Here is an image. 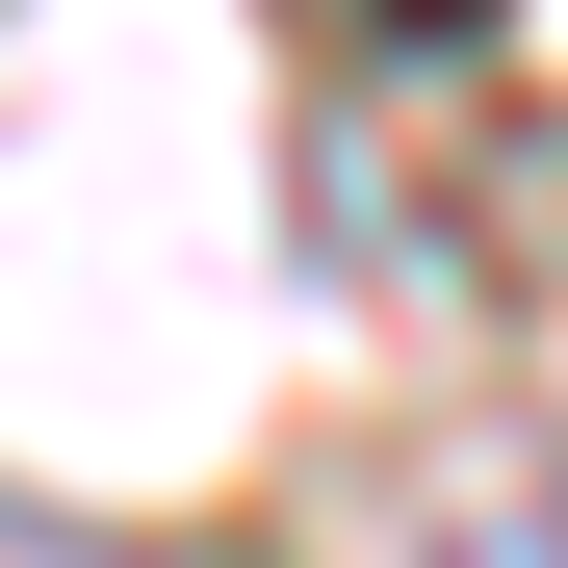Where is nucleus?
Segmentation results:
<instances>
[{
	"label": "nucleus",
	"mask_w": 568,
	"mask_h": 568,
	"mask_svg": "<svg viewBox=\"0 0 568 568\" xmlns=\"http://www.w3.org/2000/svg\"><path fill=\"white\" fill-rule=\"evenodd\" d=\"M336 27H388V52H465V27H491V0H336Z\"/></svg>",
	"instance_id": "f257e3e1"
},
{
	"label": "nucleus",
	"mask_w": 568,
	"mask_h": 568,
	"mask_svg": "<svg viewBox=\"0 0 568 568\" xmlns=\"http://www.w3.org/2000/svg\"><path fill=\"white\" fill-rule=\"evenodd\" d=\"M439 568H542V542H517V517H491V542H439Z\"/></svg>",
	"instance_id": "f03ea898"
}]
</instances>
